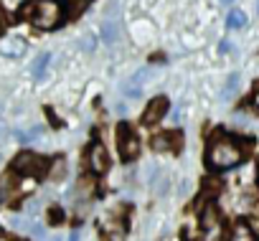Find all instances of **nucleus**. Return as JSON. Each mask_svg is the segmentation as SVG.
Masks as SVG:
<instances>
[{"label":"nucleus","instance_id":"1","mask_svg":"<svg viewBox=\"0 0 259 241\" xmlns=\"http://www.w3.org/2000/svg\"><path fill=\"white\" fill-rule=\"evenodd\" d=\"M249 145L251 142H241V140H236L226 132H213V137L208 140V148H206V165L211 170L236 168L246 158Z\"/></svg>","mask_w":259,"mask_h":241},{"label":"nucleus","instance_id":"2","mask_svg":"<svg viewBox=\"0 0 259 241\" xmlns=\"http://www.w3.org/2000/svg\"><path fill=\"white\" fill-rule=\"evenodd\" d=\"M64 18V8L56 3V0H38V3H33V26L38 28H59Z\"/></svg>","mask_w":259,"mask_h":241},{"label":"nucleus","instance_id":"3","mask_svg":"<svg viewBox=\"0 0 259 241\" xmlns=\"http://www.w3.org/2000/svg\"><path fill=\"white\" fill-rule=\"evenodd\" d=\"M46 160L36 153H21L13 160V170L18 175H28V178H44L46 175Z\"/></svg>","mask_w":259,"mask_h":241},{"label":"nucleus","instance_id":"4","mask_svg":"<svg viewBox=\"0 0 259 241\" xmlns=\"http://www.w3.org/2000/svg\"><path fill=\"white\" fill-rule=\"evenodd\" d=\"M117 148H119L122 160H135L138 153H140V140L127 122L117 125Z\"/></svg>","mask_w":259,"mask_h":241},{"label":"nucleus","instance_id":"5","mask_svg":"<svg viewBox=\"0 0 259 241\" xmlns=\"http://www.w3.org/2000/svg\"><path fill=\"white\" fill-rule=\"evenodd\" d=\"M150 145H153L155 153H181L183 135L181 132H163V135H155Z\"/></svg>","mask_w":259,"mask_h":241},{"label":"nucleus","instance_id":"6","mask_svg":"<svg viewBox=\"0 0 259 241\" xmlns=\"http://www.w3.org/2000/svg\"><path fill=\"white\" fill-rule=\"evenodd\" d=\"M168 114V99L165 97H155L148 107H145V114H143V125L145 127H153V125H158L160 119Z\"/></svg>","mask_w":259,"mask_h":241},{"label":"nucleus","instance_id":"7","mask_svg":"<svg viewBox=\"0 0 259 241\" xmlns=\"http://www.w3.org/2000/svg\"><path fill=\"white\" fill-rule=\"evenodd\" d=\"M89 168H92V173H97V175H104V173H107V168H109V155H107V148H104L102 142H94V145H92V150H89Z\"/></svg>","mask_w":259,"mask_h":241},{"label":"nucleus","instance_id":"8","mask_svg":"<svg viewBox=\"0 0 259 241\" xmlns=\"http://www.w3.org/2000/svg\"><path fill=\"white\" fill-rule=\"evenodd\" d=\"M201 228H203V233L208 238L221 236V216H219L216 208H211V206L203 208V213H201Z\"/></svg>","mask_w":259,"mask_h":241},{"label":"nucleus","instance_id":"9","mask_svg":"<svg viewBox=\"0 0 259 241\" xmlns=\"http://www.w3.org/2000/svg\"><path fill=\"white\" fill-rule=\"evenodd\" d=\"M229 241H256V233L251 231V226H249V223L239 221V223H234Z\"/></svg>","mask_w":259,"mask_h":241},{"label":"nucleus","instance_id":"10","mask_svg":"<svg viewBox=\"0 0 259 241\" xmlns=\"http://www.w3.org/2000/svg\"><path fill=\"white\" fill-rule=\"evenodd\" d=\"M0 51H3L6 56H21L26 51V41L23 38H8L3 46H0Z\"/></svg>","mask_w":259,"mask_h":241},{"label":"nucleus","instance_id":"11","mask_svg":"<svg viewBox=\"0 0 259 241\" xmlns=\"http://www.w3.org/2000/svg\"><path fill=\"white\" fill-rule=\"evenodd\" d=\"M89 6V0H66V16L69 18H79Z\"/></svg>","mask_w":259,"mask_h":241},{"label":"nucleus","instance_id":"12","mask_svg":"<svg viewBox=\"0 0 259 241\" xmlns=\"http://www.w3.org/2000/svg\"><path fill=\"white\" fill-rule=\"evenodd\" d=\"M226 26H229V28H244V26H246V13L239 11V8H234V11L229 13V18H226Z\"/></svg>","mask_w":259,"mask_h":241},{"label":"nucleus","instance_id":"13","mask_svg":"<svg viewBox=\"0 0 259 241\" xmlns=\"http://www.w3.org/2000/svg\"><path fill=\"white\" fill-rule=\"evenodd\" d=\"M49 61H51V54H41V56L36 59V64H33V76H36V79H44Z\"/></svg>","mask_w":259,"mask_h":241},{"label":"nucleus","instance_id":"14","mask_svg":"<svg viewBox=\"0 0 259 241\" xmlns=\"http://www.w3.org/2000/svg\"><path fill=\"white\" fill-rule=\"evenodd\" d=\"M219 193H221V183H216V180H206V183H203L201 201H208V198H213V196H219Z\"/></svg>","mask_w":259,"mask_h":241},{"label":"nucleus","instance_id":"15","mask_svg":"<svg viewBox=\"0 0 259 241\" xmlns=\"http://www.w3.org/2000/svg\"><path fill=\"white\" fill-rule=\"evenodd\" d=\"M102 38H104L107 43H112V41L117 38V23H112V21H107V23L102 26Z\"/></svg>","mask_w":259,"mask_h":241},{"label":"nucleus","instance_id":"16","mask_svg":"<svg viewBox=\"0 0 259 241\" xmlns=\"http://www.w3.org/2000/svg\"><path fill=\"white\" fill-rule=\"evenodd\" d=\"M236 84H239V74H231L226 86H224V91H221V99H231V94L236 91Z\"/></svg>","mask_w":259,"mask_h":241},{"label":"nucleus","instance_id":"17","mask_svg":"<svg viewBox=\"0 0 259 241\" xmlns=\"http://www.w3.org/2000/svg\"><path fill=\"white\" fill-rule=\"evenodd\" d=\"M61 221H64V208H59V206H51V208H49V223L59 226Z\"/></svg>","mask_w":259,"mask_h":241},{"label":"nucleus","instance_id":"18","mask_svg":"<svg viewBox=\"0 0 259 241\" xmlns=\"http://www.w3.org/2000/svg\"><path fill=\"white\" fill-rule=\"evenodd\" d=\"M51 175H54V178H59V180L66 175V160H64V158H59V160L54 163V170H51Z\"/></svg>","mask_w":259,"mask_h":241},{"label":"nucleus","instance_id":"19","mask_svg":"<svg viewBox=\"0 0 259 241\" xmlns=\"http://www.w3.org/2000/svg\"><path fill=\"white\" fill-rule=\"evenodd\" d=\"M109 241H124V231H112L109 233Z\"/></svg>","mask_w":259,"mask_h":241},{"label":"nucleus","instance_id":"20","mask_svg":"<svg viewBox=\"0 0 259 241\" xmlns=\"http://www.w3.org/2000/svg\"><path fill=\"white\" fill-rule=\"evenodd\" d=\"M92 49H94V38L87 36V38H84V51H92Z\"/></svg>","mask_w":259,"mask_h":241},{"label":"nucleus","instance_id":"21","mask_svg":"<svg viewBox=\"0 0 259 241\" xmlns=\"http://www.w3.org/2000/svg\"><path fill=\"white\" fill-rule=\"evenodd\" d=\"M229 46H231L229 41H221V46H219V51H221V54H229Z\"/></svg>","mask_w":259,"mask_h":241},{"label":"nucleus","instance_id":"22","mask_svg":"<svg viewBox=\"0 0 259 241\" xmlns=\"http://www.w3.org/2000/svg\"><path fill=\"white\" fill-rule=\"evenodd\" d=\"M251 104H254V109H256V112H259V91H256V94H254V99H251Z\"/></svg>","mask_w":259,"mask_h":241},{"label":"nucleus","instance_id":"23","mask_svg":"<svg viewBox=\"0 0 259 241\" xmlns=\"http://www.w3.org/2000/svg\"><path fill=\"white\" fill-rule=\"evenodd\" d=\"M3 28H6V21H3V13H0V33H3Z\"/></svg>","mask_w":259,"mask_h":241},{"label":"nucleus","instance_id":"24","mask_svg":"<svg viewBox=\"0 0 259 241\" xmlns=\"http://www.w3.org/2000/svg\"><path fill=\"white\" fill-rule=\"evenodd\" d=\"M69 241H79V233H76V231H74V233H71V236H69Z\"/></svg>","mask_w":259,"mask_h":241},{"label":"nucleus","instance_id":"25","mask_svg":"<svg viewBox=\"0 0 259 241\" xmlns=\"http://www.w3.org/2000/svg\"><path fill=\"white\" fill-rule=\"evenodd\" d=\"M224 3H231V0H224Z\"/></svg>","mask_w":259,"mask_h":241},{"label":"nucleus","instance_id":"26","mask_svg":"<svg viewBox=\"0 0 259 241\" xmlns=\"http://www.w3.org/2000/svg\"><path fill=\"white\" fill-rule=\"evenodd\" d=\"M256 11H259V3H256Z\"/></svg>","mask_w":259,"mask_h":241}]
</instances>
